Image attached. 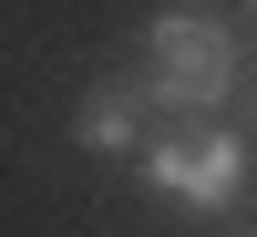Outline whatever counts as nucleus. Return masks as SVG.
Returning <instances> with one entry per match:
<instances>
[{
    "label": "nucleus",
    "mask_w": 257,
    "mask_h": 237,
    "mask_svg": "<svg viewBox=\"0 0 257 237\" xmlns=\"http://www.w3.org/2000/svg\"><path fill=\"white\" fill-rule=\"evenodd\" d=\"M237 72H247V41L226 31L216 11L175 0V11H155V21H144V103H155V114H185V124L226 114Z\"/></svg>",
    "instance_id": "nucleus-1"
},
{
    "label": "nucleus",
    "mask_w": 257,
    "mask_h": 237,
    "mask_svg": "<svg viewBox=\"0 0 257 237\" xmlns=\"http://www.w3.org/2000/svg\"><path fill=\"white\" fill-rule=\"evenodd\" d=\"M144 176H155V196H175V206H237V186H247V144L226 134V124H196V134H165V144H144Z\"/></svg>",
    "instance_id": "nucleus-2"
},
{
    "label": "nucleus",
    "mask_w": 257,
    "mask_h": 237,
    "mask_svg": "<svg viewBox=\"0 0 257 237\" xmlns=\"http://www.w3.org/2000/svg\"><path fill=\"white\" fill-rule=\"evenodd\" d=\"M72 134L93 144V155H134V144H144V83H93Z\"/></svg>",
    "instance_id": "nucleus-3"
},
{
    "label": "nucleus",
    "mask_w": 257,
    "mask_h": 237,
    "mask_svg": "<svg viewBox=\"0 0 257 237\" xmlns=\"http://www.w3.org/2000/svg\"><path fill=\"white\" fill-rule=\"evenodd\" d=\"M247 21H257V0H247Z\"/></svg>",
    "instance_id": "nucleus-4"
}]
</instances>
